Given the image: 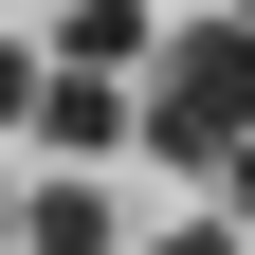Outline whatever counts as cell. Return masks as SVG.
Here are the masks:
<instances>
[{"instance_id":"obj_1","label":"cell","mask_w":255,"mask_h":255,"mask_svg":"<svg viewBox=\"0 0 255 255\" xmlns=\"http://www.w3.org/2000/svg\"><path fill=\"white\" fill-rule=\"evenodd\" d=\"M146 146H182L201 182L255 146V18H182V37L146 55Z\"/></svg>"},{"instance_id":"obj_2","label":"cell","mask_w":255,"mask_h":255,"mask_svg":"<svg viewBox=\"0 0 255 255\" xmlns=\"http://www.w3.org/2000/svg\"><path fill=\"white\" fill-rule=\"evenodd\" d=\"M128 128H146V91H128V73H55V91H37V146H55L73 182H110Z\"/></svg>"},{"instance_id":"obj_3","label":"cell","mask_w":255,"mask_h":255,"mask_svg":"<svg viewBox=\"0 0 255 255\" xmlns=\"http://www.w3.org/2000/svg\"><path fill=\"white\" fill-rule=\"evenodd\" d=\"M18 255H128V201H110V182H73V164L18 182Z\"/></svg>"},{"instance_id":"obj_4","label":"cell","mask_w":255,"mask_h":255,"mask_svg":"<svg viewBox=\"0 0 255 255\" xmlns=\"http://www.w3.org/2000/svg\"><path fill=\"white\" fill-rule=\"evenodd\" d=\"M146 55H164V18H128V0H73L55 18V73H128L146 91Z\"/></svg>"},{"instance_id":"obj_5","label":"cell","mask_w":255,"mask_h":255,"mask_svg":"<svg viewBox=\"0 0 255 255\" xmlns=\"http://www.w3.org/2000/svg\"><path fill=\"white\" fill-rule=\"evenodd\" d=\"M37 91H55V55H37V37H0V128H37Z\"/></svg>"},{"instance_id":"obj_6","label":"cell","mask_w":255,"mask_h":255,"mask_svg":"<svg viewBox=\"0 0 255 255\" xmlns=\"http://www.w3.org/2000/svg\"><path fill=\"white\" fill-rule=\"evenodd\" d=\"M146 255H237V219H164V237H146Z\"/></svg>"},{"instance_id":"obj_7","label":"cell","mask_w":255,"mask_h":255,"mask_svg":"<svg viewBox=\"0 0 255 255\" xmlns=\"http://www.w3.org/2000/svg\"><path fill=\"white\" fill-rule=\"evenodd\" d=\"M219 219H237V237H255V146H237V164H219Z\"/></svg>"},{"instance_id":"obj_8","label":"cell","mask_w":255,"mask_h":255,"mask_svg":"<svg viewBox=\"0 0 255 255\" xmlns=\"http://www.w3.org/2000/svg\"><path fill=\"white\" fill-rule=\"evenodd\" d=\"M0 237H18V164H0Z\"/></svg>"}]
</instances>
